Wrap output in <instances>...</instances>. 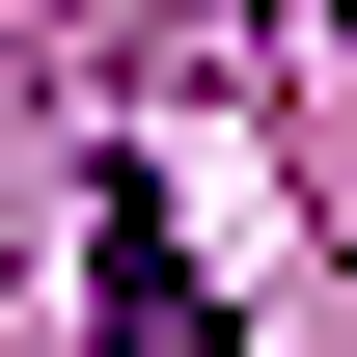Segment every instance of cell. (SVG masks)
<instances>
[{
    "label": "cell",
    "mask_w": 357,
    "mask_h": 357,
    "mask_svg": "<svg viewBox=\"0 0 357 357\" xmlns=\"http://www.w3.org/2000/svg\"><path fill=\"white\" fill-rule=\"evenodd\" d=\"M192 330H220V303H192V248H165V220H110V357H192Z\"/></svg>",
    "instance_id": "1"
}]
</instances>
